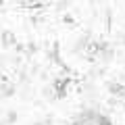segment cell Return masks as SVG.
Masks as SVG:
<instances>
[{
	"mask_svg": "<svg viewBox=\"0 0 125 125\" xmlns=\"http://www.w3.org/2000/svg\"><path fill=\"white\" fill-rule=\"evenodd\" d=\"M104 125H108V123H104Z\"/></svg>",
	"mask_w": 125,
	"mask_h": 125,
	"instance_id": "cell-1",
	"label": "cell"
}]
</instances>
